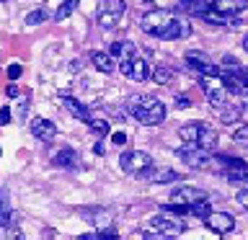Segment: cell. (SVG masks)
Segmentation results:
<instances>
[{"label": "cell", "instance_id": "1", "mask_svg": "<svg viewBox=\"0 0 248 240\" xmlns=\"http://www.w3.org/2000/svg\"><path fill=\"white\" fill-rule=\"evenodd\" d=\"M140 26H142L145 34L150 36H158V39H186L191 34V23L189 18H184V15H176L166 11V8H155V11H147L142 15V21H140Z\"/></svg>", "mask_w": 248, "mask_h": 240}, {"label": "cell", "instance_id": "2", "mask_svg": "<svg viewBox=\"0 0 248 240\" xmlns=\"http://www.w3.org/2000/svg\"><path fill=\"white\" fill-rule=\"evenodd\" d=\"M127 108L140 124H145V127H158V124H163V119H166V106H163V101L155 98V96H132L127 101Z\"/></svg>", "mask_w": 248, "mask_h": 240}, {"label": "cell", "instance_id": "3", "mask_svg": "<svg viewBox=\"0 0 248 240\" xmlns=\"http://www.w3.org/2000/svg\"><path fill=\"white\" fill-rule=\"evenodd\" d=\"M178 137H181L184 142H191V145L204 147V150H215L217 142H220L217 132L209 127V124H204V121H189V124H181V127H178Z\"/></svg>", "mask_w": 248, "mask_h": 240}, {"label": "cell", "instance_id": "4", "mask_svg": "<svg viewBox=\"0 0 248 240\" xmlns=\"http://www.w3.org/2000/svg\"><path fill=\"white\" fill-rule=\"evenodd\" d=\"M178 158H181L189 168H197V170H212L217 168L220 163H217V158H212V150H204V147L199 145H191L186 142L184 147H178Z\"/></svg>", "mask_w": 248, "mask_h": 240}, {"label": "cell", "instance_id": "5", "mask_svg": "<svg viewBox=\"0 0 248 240\" xmlns=\"http://www.w3.org/2000/svg\"><path fill=\"white\" fill-rule=\"evenodd\" d=\"M199 85L204 90L207 101L212 104L215 108H225L228 106V85H225L222 75H199Z\"/></svg>", "mask_w": 248, "mask_h": 240}, {"label": "cell", "instance_id": "6", "mask_svg": "<svg viewBox=\"0 0 248 240\" xmlns=\"http://www.w3.org/2000/svg\"><path fill=\"white\" fill-rule=\"evenodd\" d=\"M119 165L129 176H147L153 170V158L145 150H127L119 158Z\"/></svg>", "mask_w": 248, "mask_h": 240}, {"label": "cell", "instance_id": "7", "mask_svg": "<svg viewBox=\"0 0 248 240\" xmlns=\"http://www.w3.org/2000/svg\"><path fill=\"white\" fill-rule=\"evenodd\" d=\"M207 194L202 191V189H194V186H178V189L170 191V209H176V212H181L186 214L189 212V207L191 204H197L199 199H204Z\"/></svg>", "mask_w": 248, "mask_h": 240}, {"label": "cell", "instance_id": "8", "mask_svg": "<svg viewBox=\"0 0 248 240\" xmlns=\"http://www.w3.org/2000/svg\"><path fill=\"white\" fill-rule=\"evenodd\" d=\"M150 230L155 232V235L176 238V235H181V232L186 230V225L178 220V217H173L170 212H163V214H158V217H153V220H150Z\"/></svg>", "mask_w": 248, "mask_h": 240}, {"label": "cell", "instance_id": "9", "mask_svg": "<svg viewBox=\"0 0 248 240\" xmlns=\"http://www.w3.org/2000/svg\"><path fill=\"white\" fill-rule=\"evenodd\" d=\"M184 60H186V65H189L194 73H199V75H220L217 62L209 57L207 52H202V49H189L184 54Z\"/></svg>", "mask_w": 248, "mask_h": 240}, {"label": "cell", "instance_id": "10", "mask_svg": "<svg viewBox=\"0 0 248 240\" xmlns=\"http://www.w3.org/2000/svg\"><path fill=\"white\" fill-rule=\"evenodd\" d=\"M124 13V0H101L98 3V26L114 29Z\"/></svg>", "mask_w": 248, "mask_h": 240}, {"label": "cell", "instance_id": "11", "mask_svg": "<svg viewBox=\"0 0 248 240\" xmlns=\"http://www.w3.org/2000/svg\"><path fill=\"white\" fill-rule=\"evenodd\" d=\"M119 70L129 77V80H135V83H142V80L150 77L147 60H142L140 54H135V57H129V60H119Z\"/></svg>", "mask_w": 248, "mask_h": 240}, {"label": "cell", "instance_id": "12", "mask_svg": "<svg viewBox=\"0 0 248 240\" xmlns=\"http://www.w3.org/2000/svg\"><path fill=\"white\" fill-rule=\"evenodd\" d=\"M217 163L225 165V178H228L230 183H248V163L228 158V155H220Z\"/></svg>", "mask_w": 248, "mask_h": 240}, {"label": "cell", "instance_id": "13", "mask_svg": "<svg viewBox=\"0 0 248 240\" xmlns=\"http://www.w3.org/2000/svg\"><path fill=\"white\" fill-rule=\"evenodd\" d=\"M204 225L212 232H217V235H228V232H232V227H235V220H232V214H228V212H209L204 217Z\"/></svg>", "mask_w": 248, "mask_h": 240}, {"label": "cell", "instance_id": "14", "mask_svg": "<svg viewBox=\"0 0 248 240\" xmlns=\"http://www.w3.org/2000/svg\"><path fill=\"white\" fill-rule=\"evenodd\" d=\"M31 135L36 139H42V142H49V139L57 137V127H54V121L36 116V119H31Z\"/></svg>", "mask_w": 248, "mask_h": 240}, {"label": "cell", "instance_id": "15", "mask_svg": "<svg viewBox=\"0 0 248 240\" xmlns=\"http://www.w3.org/2000/svg\"><path fill=\"white\" fill-rule=\"evenodd\" d=\"M62 106H65L67 111L75 116V119H80V121H85V124H88V121L93 119V116H91V111H88V106H85L83 101L73 98V96H62Z\"/></svg>", "mask_w": 248, "mask_h": 240}, {"label": "cell", "instance_id": "16", "mask_svg": "<svg viewBox=\"0 0 248 240\" xmlns=\"http://www.w3.org/2000/svg\"><path fill=\"white\" fill-rule=\"evenodd\" d=\"M91 62H93V67H96L98 73H106V75L114 73V67H116L111 52H93L91 54Z\"/></svg>", "mask_w": 248, "mask_h": 240}, {"label": "cell", "instance_id": "17", "mask_svg": "<svg viewBox=\"0 0 248 240\" xmlns=\"http://www.w3.org/2000/svg\"><path fill=\"white\" fill-rule=\"evenodd\" d=\"M18 217H16L13 207H11V199H8V191L0 189V225H16Z\"/></svg>", "mask_w": 248, "mask_h": 240}, {"label": "cell", "instance_id": "18", "mask_svg": "<svg viewBox=\"0 0 248 240\" xmlns=\"http://www.w3.org/2000/svg\"><path fill=\"white\" fill-rule=\"evenodd\" d=\"M212 5L217 11H222L225 15H238L240 11L248 8V0H212Z\"/></svg>", "mask_w": 248, "mask_h": 240}, {"label": "cell", "instance_id": "19", "mask_svg": "<svg viewBox=\"0 0 248 240\" xmlns=\"http://www.w3.org/2000/svg\"><path fill=\"white\" fill-rule=\"evenodd\" d=\"M54 165H60V168H78V163H80V158H78V152L75 150H70V147H65V150H60L57 155L52 158Z\"/></svg>", "mask_w": 248, "mask_h": 240}, {"label": "cell", "instance_id": "20", "mask_svg": "<svg viewBox=\"0 0 248 240\" xmlns=\"http://www.w3.org/2000/svg\"><path fill=\"white\" fill-rule=\"evenodd\" d=\"M83 217H88V220L96 225V227H106V225L114 222V214L108 212V209H93V212H91V209H85Z\"/></svg>", "mask_w": 248, "mask_h": 240}, {"label": "cell", "instance_id": "21", "mask_svg": "<svg viewBox=\"0 0 248 240\" xmlns=\"http://www.w3.org/2000/svg\"><path fill=\"white\" fill-rule=\"evenodd\" d=\"M147 178L155 183H168V181H181V173H176V170H168V168H163V170H150L147 173Z\"/></svg>", "mask_w": 248, "mask_h": 240}, {"label": "cell", "instance_id": "22", "mask_svg": "<svg viewBox=\"0 0 248 240\" xmlns=\"http://www.w3.org/2000/svg\"><path fill=\"white\" fill-rule=\"evenodd\" d=\"M150 77H153V83H158V85H168L170 80H176V73L170 67H155L150 73Z\"/></svg>", "mask_w": 248, "mask_h": 240}, {"label": "cell", "instance_id": "23", "mask_svg": "<svg viewBox=\"0 0 248 240\" xmlns=\"http://www.w3.org/2000/svg\"><path fill=\"white\" fill-rule=\"evenodd\" d=\"M212 212V201H209L207 196L204 199H199L197 204H191L189 207V214H194V217H202V220H204V217Z\"/></svg>", "mask_w": 248, "mask_h": 240}, {"label": "cell", "instance_id": "24", "mask_svg": "<svg viewBox=\"0 0 248 240\" xmlns=\"http://www.w3.org/2000/svg\"><path fill=\"white\" fill-rule=\"evenodd\" d=\"M78 3H80V0H65V3L57 8V13H54V21H65L67 15L78 8Z\"/></svg>", "mask_w": 248, "mask_h": 240}, {"label": "cell", "instance_id": "25", "mask_svg": "<svg viewBox=\"0 0 248 240\" xmlns=\"http://www.w3.org/2000/svg\"><path fill=\"white\" fill-rule=\"evenodd\" d=\"M46 21V11L44 8H36V11L26 13V26H39V23Z\"/></svg>", "mask_w": 248, "mask_h": 240}, {"label": "cell", "instance_id": "26", "mask_svg": "<svg viewBox=\"0 0 248 240\" xmlns=\"http://www.w3.org/2000/svg\"><path fill=\"white\" fill-rule=\"evenodd\" d=\"M88 127L96 132L98 137H104L106 132H108V121H104V119H91V121H88Z\"/></svg>", "mask_w": 248, "mask_h": 240}, {"label": "cell", "instance_id": "27", "mask_svg": "<svg viewBox=\"0 0 248 240\" xmlns=\"http://www.w3.org/2000/svg\"><path fill=\"white\" fill-rule=\"evenodd\" d=\"M232 139H235V145L248 147V124H243V127H238L235 132H232Z\"/></svg>", "mask_w": 248, "mask_h": 240}, {"label": "cell", "instance_id": "28", "mask_svg": "<svg viewBox=\"0 0 248 240\" xmlns=\"http://www.w3.org/2000/svg\"><path fill=\"white\" fill-rule=\"evenodd\" d=\"M238 116H240V108H238V106H235V108H222V121H225V124H232Z\"/></svg>", "mask_w": 248, "mask_h": 240}, {"label": "cell", "instance_id": "29", "mask_svg": "<svg viewBox=\"0 0 248 240\" xmlns=\"http://www.w3.org/2000/svg\"><path fill=\"white\" fill-rule=\"evenodd\" d=\"M5 124H11V108L8 106L0 108V127H5Z\"/></svg>", "mask_w": 248, "mask_h": 240}, {"label": "cell", "instance_id": "30", "mask_svg": "<svg viewBox=\"0 0 248 240\" xmlns=\"http://www.w3.org/2000/svg\"><path fill=\"white\" fill-rule=\"evenodd\" d=\"M176 108H191L189 96H176Z\"/></svg>", "mask_w": 248, "mask_h": 240}, {"label": "cell", "instance_id": "31", "mask_svg": "<svg viewBox=\"0 0 248 240\" xmlns=\"http://www.w3.org/2000/svg\"><path fill=\"white\" fill-rule=\"evenodd\" d=\"M8 77H11V80H18V77H21V65H11V67H8Z\"/></svg>", "mask_w": 248, "mask_h": 240}, {"label": "cell", "instance_id": "32", "mask_svg": "<svg viewBox=\"0 0 248 240\" xmlns=\"http://www.w3.org/2000/svg\"><path fill=\"white\" fill-rule=\"evenodd\" d=\"M238 201H240V207H243V209H248V189L238 191Z\"/></svg>", "mask_w": 248, "mask_h": 240}, {"label": "cell", "instance_id": "33", "mask_svg": "<svg viewBox=\"0 0 248 240\" xmlns=\"http://www.w3.org/2000/svg\"><path fill=\"white\" fill-rule=\"evenodd\" d=\"M111 139H114V145H116V147H122L124 142H127V135H124V132H116Z\"/></svg>", "mask_w": 248, "mask_h": 240}, {"label": "cell", "instance_id": "34", "mask_svg": "<svg viewBox=\"0 0 248 240\" xmlns=\"http://www.w3.org/2000/svg\"><path fill=\"white\" fill-rule=\"evenodd\" d=\"M5 93H8V98H18V85L11 83V85L5 88Z\"/></svg>", "mask_w": 248, "mask_h": 240}, {"label": "cell", "instance_id": "35", "mask_svg": "<svg viewBox=\"0 0 248 240\" xmlns=\"http://www.w3.org/2000/svg\"><path fill=\"white\" fill-rule=\"evenodd\" d=\"M26 108H29V101L23 98L21 104H18V116H26Z\"/></svg>", "mask_w": 248, "mask_h": 240}, {"label": "cell", "instance_id": "36", "mask_svg": "<svg viewBox=\"0 0 248 240\" xmlns=\"http://www.w3.org/2000/svg\"><path fill=\"white\" fill-rule=\"evenodd\" d=\"M243 49L248 52V34H246V39H243Z\"/></svg>", "mask_w": 248, "mask_h": 240}, {"label": "cell", "instance_id": "37", "mask_svg": "<svg viewBox=\"0 0 248 240\" xmlns=\"http://www.w3.org/2000/svg\"><path fill=\"white\" fill-rule=\"evenodd\" d=\"M145 3H153V0H145Z\"/></svg>", "mask_w": 248, "mask_h": 240}, {"label": "cell", "instance_id": "38", "mask_svg": "<svg viewBox=\"0 0 248 240\" xmlns=\"http://www.w3.org/2000/svg\"><path fill=\"white\" fill-rule=\"evenodd\" d=\"M0 3H5V0H0Z\"/></svg>", "mask_w": 248, "mask_h": 240}]
</instances>
